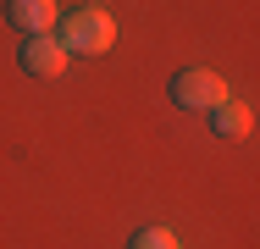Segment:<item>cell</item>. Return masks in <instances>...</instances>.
Returning a JSON list of instances; mask_svg holds the SVG:
<instances>
[{"label": "cell", "mask_w": 260, "mask_h": 249, "mask_svg": "<svg viewBox=\"0 0 260 249\" xmlns=\"http://www.w3.org/2000/svg\"><path fill=\"white\" fill-rule=\"evenodd\" d=\"M6 22L34 39V34H50L61 22V11H55V0H6Z\"/></svg>", "instance_id": "277c9868"}, {"label": "cell", "mask_w": 260, "mask_h": 249, "mask_svg": "<svg viewBox=\"0 0 260 249\" xmlns=\"http://www.w3.org/2000/svg\"><path fill=\"white\" fill-rule=\"evenodd\" d=\"M61 50L67 55H105V50L116 45V22L105 17L100 6H83V11H72V17H61Z\"/></svg>", "instance_id": "6da1fadb"}, {"label": "cell", "mask_w": 260, "mask_h": 249, "mask_svg": "<svg viewBox=\"0 0 260 249\" xmlns=\"http://www.w3.org/2000/svg\"><path fill=\"white\" fill-rule=\"evenodd\" d=\"M172 100L188 105V111H210V105L227 100V83H221L210 67H183V72L172 78Z\"/></svg>", "instance_id": "7a4b0ae2"}, {"label": "cell", "mask_w": 260, "mask_h": 249, "mask_svg": "<svg viewBox=\"0 0 260 249\" xmlns=\"http://www.w3.org/2000/svg\"><path fill=\"white\" fill-rule=\"evenodd\" d=\"M17 61H22V72H28V78H61V72H67V50H61L55 34H34V39L22 45Z\"/></svg>", "instance_id": "3957f363"}, {"label": "cell", "mask_w": 260, "mask_h": 249, "mask_svg": "<svg viewBox=\"0 0 260 249\" xmlns=\"http://www.w3.org/2000/svg\"><path fill=\"white\" fill-rule=\"evenodd\" d=\"M127 249H177V238H172L166 227H139V233H133V244H127Z\"/></svg>", "instance_id": "8992f818"}, {"label": "cell", "mask_w": 260, "mask_h": 249, "mask_svg": "<svg viewBox=\"0 0 260 249\" xmlns=\"http://www.w3.org/2000/svg\"><path fill=\"white\" fill-rule=\"evenodd\" d=\"M216 116H210V128L221 133V139H244L249 133V105H238V100H221V105H210Z\"/></svg>", "instance_id": "5b68a950"}]
</instances>
